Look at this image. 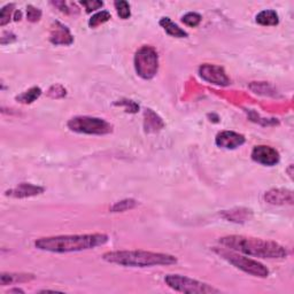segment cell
<instances>
[{
	"mask_svg": "<svg viewBox=\"0 0 294 294\" xmlns=\"http://www.w3.org/2000/svg\"><path fill=\"white\" fill-rule=\"evenodd\" d=\"M115 10L118 12L119 16L122 20H127L130 18L131 12H130V5H129L128 2H124V0H120V2L114 3Z\"/></svg>",
	"mask_w": 294,
	"mask_h": 294,
	"instance_id": "obj_21",
	"label": "cell"
},
{
	"mask_svg": "<svg viewBox=\"0 0 294 294\" xmlns=\"http://www.w3.org/2000/svg\"><path fill=\"white\" fill-rule=\"evenodd\" d=\"M44 192V187L30 183H21L18 186L6 191L5 194L13 198H28V197L38 195Z\"/></svg>",
	"mask_w": 294,
	"mask_h": 294,
	"instance_id": "obj_12",
	"label": "cell"
},
{
	"mask_svg": "<svg viewBox=\"0 0 294 294\" xmlns=\"http://www.w3.org/2000/svg\"><path fill=\"white\" fill-rule=\"evenodd\" d=\"M137 74L144 79H151L159 70V56L152 46L140 47L135 55Z\"/></svg>",
	"mask_w": 294,
	"mask_h": 294,
	"instance_id": "obj_6",
	"label": "cell"
},
{
	"mask_svg": "<svg viewBox=\"0 0 294 294\" xmlns=\"http://www.w3.org/2000/svg\"><path fill=\"white\" fill-rule=\"evenodd\" d=\"M216 145L227 150H235L245 144V137L235 131H222L216 136Z\"/></svg>",
	"mask_w": 294,
	"mask_h": 294,
	"instance_id": "obj_10",
	"label": "cell"
},
{
	"mask_svg": "<svg viewBox=\"0 0 294 294\" xmlns=\"http://www.w3.org/2000/svg\"><path fill=\"white\" fill-rule=\"evenodd\" d=\"M108 241V237L103 233L90 235H71L46 237L36 240L35 246L40 251L52 253H71L82 252L87 249L103 246Z\"/></svg>",
	"mask_w": 294,
	"mask_h": 294,
	"instance_id": "obj_2",
	"label": "cell"
},
{
	"mask_svg": "<svg viewBox=\"0 0 294 294\" xmlns=\"http://www.w3.org/2000/svg\"><path fill=\"white\" fill-rule=\"evenodd\" d=\"M160 26L163 28L164 31L167 32L168 35L172 36V37H177V38H185L187 37V32L184 31L183 29L177 26L176 23H174L169 18H162L160 21Z\"/></svg>",
	"mask_w": 294,
	"mask_h": 294,
	"instance_id": "obj_15",
	"label": "cell"
},
{
	"mask_svg": "<svg viewBox=\"0 0 294 294\" xmlns=\"http://www.w3.org/2000/svg\"><path fill=\"white\" fill-rule=\"evenodd\" d=\"M107 262L124 265V267L146 268L154 265H170L177 262L175 256L146 251H116L104 254Z\"/></svg>",
	"mask_w": 294,
	"mask_h": 294,
	"instance_id": "obj_3",
	"label": "cell"
},
{
	"mask_svg": "<svg viewBox=\"0 0 294 294\" xmlns=\"http://www.w3.org/2000/svg\"><path fill=\"white\" fill-rule=\"evenodd\" d=\"M256 22L261 26H277L279 22L278 14L272 10H265L256 15Z\"/></svg>",
	"mask_w": 294,
	"mask_h": 294,
	"instance_id": "obj_16",
	"label": "cell"
},
{
	"mask_svg": "<svg viewBox=\"0 0 294 294\" xmlns=\"http://www.w3.org/2000/svg\"><path fill=\"white\" fill-rule=\"evenodd\" d=\"M199 74L201 78L208 83L215 84V85L227 86L230 83V79H229L227 72L224 71L222 67L216 66V64H203L199 68Z\"/></svg>",
	"mask_w": 294,
	"mask_h": 294,
	"instance_id": "obj_8",
	"label": "cell"
},
{
	"mask_svg": "<svg viewBox=\"0 0 294 294\" xmlns=\"http://www.w3.org/2000/svg\"><path fill=\"white\" fill-rule=\"evenodd\" d=\"M215 252L222 256L224 260H227L229 263L235 265L236 268L240 269V270L248 273V275L260 277V278H267L269 276L268 268L255 260L249 259V257L244 255H239L231 251H225V249H216Z\"/></svg>",
	"mask_w": 294,
	"mask_h": 294,
	"instance_id": "obj_4",
	"label": "cell"
},
{
	"mask_svg": "<svg viewBox=\"0 0 294 294\" xmlns=\"http://www.w3.org/2000/svg\"><path fill=\"white\" fill-rule=\"evenodd\" d=\"M251 214L252 213L251 211H248V209L239 208V209H232V211L223 212L222 216L224 217V219L232 221V222L239 223V222H245V221H247Z\"/></svg>",
	"mask_w": 294,
	"mask_h": 294,
	"instance_id": "obj_17",
	"label": "cell"
},
{
	"mask_svg": "<svg viewBox=\"0 0 294 294\" xmlns=\"http://www.w3.org/2000/svg\"><path fill=\"white\" fill-rule=\"evenodd\" d=\"M35 278L34 275L29 273H2L0 276V284L3 286L11 285L14 283H23V281H29Z\"/></svg>",
	"mask_w": 294,
	"mask_h": 294,
	"instance_id": "obj_14",
	"label": "cell"
},
{
	"mask_svg": "<svg viewBox=\"0 0 294 294\" xmlns=\"http://www.w3.org/2000/svg\"><path fill=\"white\" fill-rule=\"evenodd\" d=\"M220 243L232 251L261 259H284L288 254L286 248L275 241L247 236H227L221 238Z\"/></svg>",
	"mask_w": 294,
	"mask_h": 294,
	"instance_id": "obj_1",
	"label": "cell"
},
{
	"mask_svg": "<svg viewBox=\"0 0 294 294\" xmlns=\"http://www.w3.org/2000/svg\"><path fill=\"white\" fill-rule=\"evenodd\" d=\"M14 18H15V21H18V20L21 19V12H18V11H16V12H15V16H14Z\"/></svg>",
	"mask_w": 294,
	"mask_h": 294,
	"instance_id": "obj_26",
	"label": "cell"
},
{
	"mask_svg": "<svg viewBox=\"0 0 294 294\" xmlns=\"http://www.w3.org/2000/svg\"><path fill=\"white\" fill-rule=\"evenodd\" d=\"M40 94H42V90H40L39 87L35 86V87H31L30 90L23 92L22 94L16 96V100L22 104H31V103H34L36 99H38Z\"/></svg>",
	"mask_w": 294,
	"mask_h": 294,
	"instance_id": "obj_18",
	"label": "cell"
},
{
	"mask_svg": "<svg viewBox=\"0 0 294 294\" xmlns=\"http://www.w3.org/2000/svg\"><path fill=\"white\" fill-rule=\"evenodd\" d=\"M27 18L30 22H37L42 18V11L29 5L27 7Z\"/></svg>",
	"mask_w": 294,
	"mask_h": 294,
	"instance_id": "obj_24",
	"label": "cell"
},
{
	"mask_svg": "<svg viewBox=\"0 0 294 294\" xmlns=\"http://www.w3.org/2000/svg\"><path fill=\"white\" fill-rule=\"evenodd\" d=\"M164 281H166V284L169 287L175 289L177 292L190 294H208L220 292L219 289L214 288L206 283L180 275H168L164 278Z\"/></svg>",
	"mask_w": 294,
	"mask_h": 294,
	"instance_id": "obj_7",
	"label": "cell"
},
{
	"mask_svg": "<svg viewBox=\"0 0 294 294\" xmlns=\"http://www.w3.org/2000/svg\"><path fill=\"white\" fill-rule=\"evenodd\" d=\"M201 15L198 13H187L183 16L182 21L188 27H197L201 22Z\"/></svg>",
	"mask_w": 294,
	"mask_h": 294,
	"instance_id": "obj_23",
	"label": "cell"
},
{
	"mask_svg": "<svg viewBox=\"0 0 294 294\" xmlns=\"http://www.w3.org/2000/svg\"><path fill=\"white\" fill-rule=\"evenodd\" d=\"M50 40L55 45H70L74 42V38L66 26L56 21L52 26Z\"/></svg>",
	"mask_w": 294,
	"mask_h": 294,
	"instance_id": "obj_11",
	"label": "cell"
},
{
	"mask_svg": "<svg viewBox=\"0 0 294 294\" xmlns=\"http://www.w3.org/2000/svg\"><path fill=\"white\" fill-rule=\"evenodd\" d=\"M137 206V201L134 199H127V200H122L119 201L113 205L111 207V211L113 213H120V212H126L129 211V209H132Z\"/></svg>",
	"mask_w": 294,
	"mask_h": 294,
	"instance_id": "obj_20",
	"label": "cell"
},
{
	"mask_svg": "<svg viewBox=\"0 0 294 294\" xmlns=\"http://www.w3.org/2000/svg\"><path fill=\"white\" fill-rule=\"evenodd\" d=\"M71 131L86 135H107L113 131V126L107 121L91 116H76L68 122Z\"/></svg>",
	"mask_w": 294,
	"mask_h": 294,
	"instance_id": "obj_5",
	"label": "cell"
},
{
	"mask_svg": "<svg viewBox=\"0 0 294 294\" xmlns=\"http://www.w3.org/2000/svg\"><path fill=\"white\" fill-rule=\"evenodd\" d=\"M252 159L257 163L263 164V166L272 167L279 162L280 156L275 148L265 146V145H260V146L254 147V150L252 151Z\"/></svg>",
	"mask_w": 294,
	"mask_h": 294,
	"instance_id": "obj_9",
	"label": "cell"
},
{
	"mask_svg": "<svg viewBox=\"0 0 294 294\" xmlns=\"http://www.w3.org/2000/svg\"><path fill=\"white\" fill-rule=\"evenodd\" d=\"M8 293H23V291L20 288H15V289H11V291H8Z\"/></svg>",
	"mask_w": 294,
	"mask_h": 294,
	"instance_id": "obj_27",
	"label": "cell"
},
{
	"mask_svg": "<svg viewBox=\"0 0 294 294\" xmlns=\"http://www.w3.org/2000/svg\"><path fill=\"white\" fill-rule=\"evenodd\" d=\"M111 18H112V15L110 12L102 11L92 16V18L90 19V21H88V26H90V28H96L98 26H100V24L110 21Z\"/></svg>",
	"mask_w": 294,
	"mask_h": 294,
	"instance_id": "obj_19",
	"label": "cell"
},
{
	"mask_svg": "<svg viewBox=\"0 0 294 294\" xmlns=\"http://www.w3.org/2000/svg\"><path fill=\"white\" fill-rule=\"evenodd\" d=\"M82 5L86 8L87 13H91L92 11L99 10L100 7H103L104 4L102 2H95V0H92V2H82Z\"/></svg>",
	"mask_w": 294,
	"mask_h": 294,
	"instance_id": "obj_25",
	"label": "cell"
},
{
	"mask_svg": "<svg viewBox=\"0 0 294 294\" xmlns=\"http://www.w3.org/2000/svg\"><path fill=\"white\" fill-rule=\"evenodd\" d=\"M14 4H8L5 7L2 8V12H0V26L4 27L10 22L11 15L13 13Z\"/></svg>",
	"mask_w": 294,
	"mask_h": 294,
	"instance_id": "obj_22",
	"label": "cell"
},
{
	"mask_svg": "<svg viewBox=\"0 0 294 294\" xmlns=\"http://www.w3.org/2000/svg\"><path fill=\"white\" fill-rule=\"evenodd\" d=\"M264 199L271 205H293V192L283 188H273L265 193Z\"/></svg>",
	"mask_w": 294,
	"mask_h": 294,
	"instance_id": "obj_13",
	"label": "cell"
}]
</instances>
